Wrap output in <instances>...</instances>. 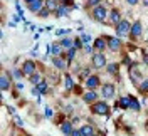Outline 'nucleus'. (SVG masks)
I'll use <instances>...</instances> for the list:
<instances>
[{
  "mask_svg": "<svg viewBox=\"0 0 148 136\" xmlns=\"http://www.w3.org/2000/svg\"><path fill=\"white\" fill-rule=\"evenodd\" d=\"M91 111L98 116H108L110 114V106L106 101H96L91 104Z\"/></svg>",
  "mask_w": 148,
  "mask_h": 136,
  "instance_id": "1",
  "label": "nucleus"
},
{
  "mask_svg": "<svg viewBox=\"0 0 148 136\" xmlns=\"http://www.w3.org/2000/svg\"><path fill=\"white\" fill-rule=\"evenodd\" d=\"M106 15H108V10H106V7H104V5H96V7H92L91 17L94 18L96 22H101V24H104V22H106Z\"/></svg>",
  "mask_w": 148,
  "mask_h": 136,
  "instance_id": "2",
  "label": "nucleus"
},
{
  "mask_svg": "<svg viewBox=\"0 0 148 136\" xmlns=\"http://www.w3.org/2000/svg\"><path fill=\"white\" fill-rule=\"evenodd\" d=\"M114 30H116V37H126L130 36V30H131V24H130L128 20H125V18H121L120 24H116V27H114Z\"/></svg>",
  "mask_w": 148,
  "mask_h": 136,
  "instance_id": "3",
  "label": "nucleus"
},
{
  "mask_svg": "<svg viewBox=\"0 0 148 136\" xmlns=\"http://www.w3.org/2000/svg\"><path fill=\"white\" fill-rule=\"evenodd\" d=\"M106 66V55L103 52H98V54L92 55V67L94 69H103Z\"/></svg>",
  "mask_w": 148,
  "mask_h": 136,
  "instance_id": "4",
  "label": "nucleus"
},
{
  "mask_svg": "<svg viewBox=\"0 0 148 136\" xmlns=\"http://www.w3.org/2000/svg\"><path fill=\"white\" fill-rule=\"evenodd\" d=\"M22 72H24V76H32V74L36 72V62L34 61H25V62L22 64Z\"/></svg>",
  "mask_w": 148,
  "mask_h": 136,
  "instance_id": "5",
  "label": "nucleus"
},
{
  "mask_svg": "<svg viewBox=\"0 0 148 136\" xmlns=\"http://www.w3.org/2000/svg\"><path fill=\"white\" fill-rule=\"evenodd\" d=\"M114 92H116V89H114V86L113 84H104L103 86V98L104 99H111V98H114Z\"/></svg>",
  "mask_w": 148,
  "mask_h": 136,
  "instance_id": "6",
  "label": "nucleus"
},
{
  "mask_svg": "<svg viewBox=\"0 0 148 136\" xmlns=\"http://www.w3.org/2000/svg\"><path fill=\"white\" fill-rule=\"evenodd\" d=\"M141 32H143V27H141V24H140L138 20L136 22H133V25H131V30H130V36L131 39H138L141 36Z\"/></svg>",
  "mask_w": 148,
  "mask_h": 136,
  "instance_id": "7",
  "label": "nucleus"
},
{
  "mask_svg": "<svg viewBox=\"0 0 148 136\" xmlns=\"http://www.w3.org/2000/svg\"><path fill=\"white\" fill-rule=\"evenodd\" d=\"M44 5H46V0H34L32 3H29V10L34 12V14H39L44 9Z\"/></svg>",
  "mask_w": 148,
  "mask_h": 136,
  "instance_id": "8",
  "label": "nucleus"
},
{
  "mask_svg": "<svg viewBox=\"0 0 148 136\" xmlns=\"http://www.w3.org/2000/svg\"><path fill=\"white\" fill-rule=\"evenodd\" d=\"M106 40H108V47H110L111 51H120V47H121V40H120V37H106Z\"/></svg>",
  "mask_w": 148,
  "mask_h": 136,
  "instance_id": "9",
  "label": "nucleus"
},
{
  "mask_svg": "<svg viewBox=\"0 0 148 136\" xmlns=\"http://www.w3.org/2000/svg\"><path fill=\"white\" fill-rule=\"evenodd\" d=\"M96 99H98V94H96V91H94V89H89L88 92H84V94H83V101H84V103H88V104L96 103Z\"/></svg>",
  "mask_w": 148,
  "mask_h": 136,
  "instance_id": "10",
  "label": "nucleus"
},
{
  "mask_svg": "<svg viewBox=\"0 0 148 136\" xmlns=\"http://www.w3.org/2000/svg\"><path fill=\"white\" fill-rule=\"evenodd\" d=\"M84 84H86L88 89H96V87L99 86V77H98V76H89Z\"/></svg>",
  "mask_w": 148,
  "mask_h": 136,
  "instance_id": "11",
  "label": "nucleus"
},
{
  "mask_svg": "<svg viewBox=\"0 0 148 136\" xmlns=\"http://www.w3.org/2000/svg\"><path fill=\"white\" fill-rule=\"evenodd\" d=\"M133 69H130V76H131V79H133V82L135 84H140V82L143 81V76L136 71V66H131Z\"/></svg>",
  "mask_w": 148,
  "mask_h": 136,
  "instance_id": "12",
  "label": "nucleus"
},
{
  "mask_svg": "<svg viewBox=\"0 0 148 136\" xmlns=\"http://www.w3.org/2000/svg\"><path fill=\"white\" fill-rule=\"evenodd\" d=\"M0 87L2 91H7L10 87V77L7 72H2V77H0Z\"/></svg>",
  "mask_w": 148,
  "mask_h": 136,
  "instance_id": "13",
  "label": "nucleus"
},
{
  "mask_svg": "<svg viewBox=\"0 0 148 136\" xmlns=\"http://www.w3.org/2000/svg\"><path fill=\"white\" fill-rule=\"evenodd\" d=\"M130 101H131V96H125L116 103V106L120 109H130Z\"/></svg>",
  "mask_w": 148,
  "mask_h": 136,
  "instance_id": "14",
  "label": "nucleus"
},
{
  "mask_svg": "<svg viewBox=\"0 0 148 136\" xmlns=\"http://www.w3.org/2000/svg\"><path fill=\"white\" fill-rule=\"evenodd\" d=\"M52 66L57 67V69H66V61L64 59H61V55H57V57H52Z\"/></svg>",
  "mask_w": 148,
  "mask_h": 136,
  "instance_id": "15",
  "label": "nucleus"
},
{
  "mask_svg": "<svg viewBox=\"0 0 148 136\" xmlns=\"http://www.w3.org/2000/svg\"><path fill=\"white\" fill-rule=\"evenodd\" d=\"M61 131H62L64 135H71V133H73V121H64V123H61Z\"/></svg>",
  "mask_w": 148,
  "mask_h": 136,
  "instance_id": "16",
  "label": "nucleus"
},
{
  "mask_svg": "<svg viewBox=\"0 0 148 136\" xmlns=\"http://www.w3.org/2000/svg\"><path fill=\"white\" fill-rule=\"evenodd\" d=\"M62 49H64V47H62V44H61V42H56V44L51 45V52L54 54V57H57V55L62 54Z\"/></svg>",
  "mask_w": 148,
  "mask_h": 136,
  "instance_id": "17",
  "label": "nucleus"
},
{
  "mask_svg": "<svg viewBox=\"0 0 148 136\" xmlns=\"http://www.w3.org/2000/svg\"><path fill=\"white\" fill-rule=\"evenodd\" d=\"M106 44H108V40H106L104 37H99V39H96V40H94V47H96L99 52H101L103 49H106Z\"/></svg>",
  "mask_w": 148,
  "mask_h": 136,
  "instance_id": "18",
  "label": "nucleus"
},
{
  "mask_svg": "<svg viewBox=\"0 0 148 136\" xmlns=\"http://www.w3.org/2000/svg\"><path fill=\"white\" fill-rule=\"evenodd\" d=\"M81 133H83V136H94L96 135V131H94V128L91 124H84L81 128Z\"/></svg>",
  "mask_w": 148,
  "mask_h": 136,
  "instance_id": "19",
  "label": "nucleus"
},
{
  "mask_svg": "<svg viewBox=\"0 0 148 136\" xmlns=\"http://www.w3.org/2000/svg\"><path fill=\"white\" fill-rule=\"evenodd\" d=\"M110 20L114 24V25H116V24H120V22H121V14L118 12V10H113V12L110 14Z\"/></svg>",
  "mask_w": 148,
  "mask_h": 136,
  "instance_id": "20",
  "label": "nucleus"
},
{
  "mask_svg": "<svg viewBox=\"0 0 148 136\" xmlns=\"http://www.w3.org/2000/svg\"><path fill=\"white\" fill-rule=\"evenodd\" d=\"M46 9H49L51 10V12H52V10H57L59 9V5H57V0H46Z\"/></svg>",
  "mask_w": 148,
  "mask_h": 136,
  "instance_id": "21",
  "label": "nucleus"
},
{
  "mask_svg": "<svg viewBox=\"0 0 148 136\" xmlns=\"http://www.w3.org/2000/svg\"><path fill=\"white\" fill-rule=\"evenodd\" d=\"M67 14H69V9L64 7V5H59V9L56 10V15H57V17H66Z\"/></svg>",
  "mask_w": 148,
  "mask_h": 136,
  "instance_id": "22",
  "label": "nucleus"
},
{
  "mask_svg": "<svg viewBox=\"0 0 148 136\" xmlns=\"http://www.w3.org/2000/svg\"><path fill=\"white\" fill-rule=\"evenodd\" d=\"M61 44H62V47H64V49H71V47H74L73 39H69V37H64V39L61 40Z\"/></svg>",
  "mask_w": 148,
  "mask_h": 136,
  "instance_id": "23",
  "label": "nucleus"
},
{
  "mask_svg": "<svg viewBox=\"0 0 148 136\" xmlns=\"http://www.w3.org/2000/svg\"><path fill=\"white\" fill-rule=\"evenodd\" d=\"M64 87L67 91H71L74 87V82H73V79H71V76H66L64 77Z\"/></svg>",
  "mask_w": 148,
  "mask_h": 136,
  "instance_id": "24",
  "label": "nucleus"
},
{
  "mask_svg": "<svg viewBox=\"0 0 148 136\" xmlns=\"http://www.w3.org/2000/svg\"><path fill=\"white\" fill-rule=\"evenodd\" d=\"M130 109H133V111H136V113L140 111V103L135 99L133 96H131V101H130Z\"/></svg>",
  "mask_w": 148,
  "mask_h": 136,
  "instance_id": "25",
  "label": "nucleus"
},
{
  "mask_svg": "<svg viewBox=\"0 0 148 136\" xmlns=\"http://www.w3.org/2000/svg\"><path fill=\"white\" fill-rule=\"evenodd\" d=\"M42 81V77H40V74H37V72H34L32 76H30V82L34 84V86H37L39 82Z\"/></svg>",
  "mask_w": 148,
  "mask_h": 136,
  "instance_id": "26",
  "label": "nucleus"
},
{
  "mask_svg": "<svg viewBox=\"0 0 148 136\" xmlns=\"http://www.w3.org/2000/svg\"><path fill=\"white\" fill-rule=\"evenodd\" d=\"M37 89H39V92H40V94H46V91H47V82H46V81H40L39 84H37Z\"/></svg>",
  "mask_w": 148,
  "mask_h": 136,
  "instance_id": "27",
  "label": "nucleus"
},
{
  "mask_svg": "<svg viewBox=\"0 0 148 136\" xmlns=\"http://www.w3.org/2000/svg\"><path fill=\"white\" fill-rule=\"evenodd\" d=\"M76 47H71V49H67V61H73L74 57H76Z\"/></svg>",
  "mask_w": 148,
  "mask_h": 136,
  "instance_id": "28",
  "label": "nucleus"
},
{
  "mask_svg": "<svg viewBox=\"0 0 148 136\" xmlns=\"http://www.w3.org/2000/svg\"><path fill=\"white\" fill-rule=\"evenodd\" d=\"M118 69H120L118 64H110V66H108V72L110 74H116L118 72Z\"/></svg>",
  "mask_w": 148,
  "mask_h": 136,
  "instance_id": "29",
  "label": "nucleus"
},
{
  "mask_svg": "<svg viewBox=\"0 0 148 136\" xmlns=\"http://www.w3.org/2000/svg\"><path fill=\"white\" fill-rule=\"evenodd\" d=\"M12 76H14L15 79H22V77H24V72L18 71V69H12Z\"/></svg>",
  "mask_w": 148,
  "mask_h": 136,
  "instance_id": "30",
  "label": "nucleus"
},
{
  "mask_svg": "<svg viewBox=\"0 0 148 136\" xmlns=\"http://www.w3.org/2000/svg\"><path fill=\"white\" fill-rule=\"evenodd\" d=\"M49 14H51V10H49V9H46V7H44V9L40 10V12H39L37 15H39V17H42V18H46V17H49Z\"/></svg>",
  "mask_w": 148,
  "mask_h": 136,
  "instance_id": "31",
  "label": "nucleus"
},
{
  "mask_svg": "<svg viewBox=\"0 0 148 136\" xmlns=\"http://www.w3.org/2000/svg\"><path fill=\"white\" fill-rule=\"evenodd\" d=\"M83 39H81V37H77V39H74V47H76V49H81V47H83Z\"/></svg>",
  "mask_w": 148,
  "mask_h": 136,
  "instance_id": "32",
  "label": "nucleus"
},
{
  "mask_svg": "<svg viewBox=\"0 0 148 136\" xmlns=\"http://www.w3.org/2000/svg\"><path fill=\"white\" fill-rule=\"evenodd\" d=\"M140 91H141V92H147L148 91V81H145V79L141 81V84H140Z\"/></svg>",
  "mask_w": 148,
  "mask_h": 136,
  "instance_id": "33",
  "label": "nucleus"
},
{
  "mask_svg": "<svg viewBox=\"0 0 148 136\" xmlns=\"http://www.w3.org/2000/svg\"><path fill=\"white\" fill-rule=\"evenodd\" d=\"M81 39H83L84 44H89V42H91V37L88 36V34H83V36H81Z\"/></svg>",
  "mask_w": 148,
  "mask_h": 136,
  "instance_id": "34",
  "label": "nucleus"
},
{
  "mask_svg": "<svg viewBox=\"0 0 148 136\" xmlns=\"http://www.w3.org/2000/svg\"><path fill=\"white\" fill-rule=\"evenodd\" d=\"M88 5L89 7H96V5H99V0H88Z\"/></svg>",
  "mask_w": 148,
  "mask_h": 136,
  "instance_id": "35",
  "label": "nucleus"
},
{
  "mask_svg": "<svg viewBox=\"0 0 148 136\" xmlns=\"http://www.w3.org/2000/svg\"><path fill=\"white\" fill-rule=\"evenodd\" d=\"M52 114H54V113H52V109L49 108V106H46V116H47V118H52Z\"/></svg>",
  "mask_w": 148,
  "mask_h": 136,
  "instance_id": "36",
  "label": "nucleus"
},
{
  "mask_svg": "<svg viewBox=\"0 0 148 136\" xmlns=\"http://www.w3.org/2000/svg\"><path fill=\"white\" fill-rule=\"evenodd\" d=\"M71 136H83V133H81V129H73Z\"/></svg>",
  "mask_w": 148,
  "mask_h": 136,
  "instance_id": "37",
  "label": "nucleus"
},
{
  "mask_svg": "<svg viewBox=\"0 0 148 136\" xmlns=\"http://www.w3.org/2000/svg\"><path fill=\"white\" fill-rule=\"evenodd\" d=\"M89 72H91L89 69H84L83 72H81V77H86V76H89Z\"/></svg>",
  "mask_w": 148,
  "mask_h": 136,
  "instance_id": "38",
  "label": "nucleus"
},
{
  "mask_svg": "<svg viewBox=\"0 0 148 136\" xmlns=\"http://www.w3.org/2000/svg\"><path fill=\"white\" fill-rule=\"evenodd\" d=\"M15 123H17V126H24V123H22V119L18 118V116H15Z\"/></svg>",
  "mask_w": 148,
  "mask_h": 136,
  "instance_id": "39",
  "label": "nucleus"
},
{
  "mask_svg": "<svg viewBox=\"0 0 148 136\" xmlns=\"http://www.w3.org/2000/svg\"><path fill=\"white\" fill-rule=\"evenodd\" d=\"M126 2H128L130 5H136L138 3V0H126Z\"/></svg>",
  "mask_w": 148,
  "mask_h": 136,
  "instance_id": "40",
  "label": "nucleus"
},
{
  "mask_svg": "<svg viewBox=\"0 0 148 136\" xmlns=\"http://www.w3.org/2000/svg\"><path fill=\"white\" fill-rule=\"evenodd\" d=\"M17 89H24V84L22 82H17Z\"/></svg>",
  "mask_w": 148,
  "mask_h": 136,
  "instance_id": "41",
  "label": "nucleus"
},
{
  "mask_svg": "<svg viewBox=\"0 0 148 136\" xmlns=\"http://www.w3.org/2000/svg\"><path fill=\"white\" fill-rule=\"evenodd\" d=\"M143 61H145V62H148V54H145V55H143Z\"/></svg>",
  "mask_w": 148,
  "mask_h": 136,
  "instance_id": "42",
  "label": "nucleus"
},
{
  "mask_svg": "<svg viewBox=\"0 0 148 136\" xmlns=\"http://www.w3.org/2000/svg\"><path fill=\"white\" fill-rule=\"evenodd\" d=\"M143 5H145V7H148V0H143Z\"/></svg>",
  "mask_w": 148,
  "mask_h": 136,
  "instance_id": "43",
  "label": "nucleus"
},
{
  "mask_svg": "<svg viewBox=\"0 0 148 136\" xmlns=\"http://www.w3.org/2000/svg\"><path fill=\"white\" fill-rule=\"evenodd\" d=\"M32 2H34V0H25V3H27V5H29V3H32Z\"/></svg>",
  "mask_w": 148,
  "mask_h": 136,
  "instance_id": "44",
  "label": "nucleus"
},
{
  "mask_svg": "<svg viewBox=\"0 0 148 136\" xmlns=\"http://www.w3.org/2000/svg\"><path fill=\"white\" fill-rule=\"evenodd\" d=\"M94 136H98V135H94Z\"/></svg>",
  "mask_w": 148,
  "mask_h": 136,
  "instance_id": "45",
  "label": "nucleus"
}]
</instances>
